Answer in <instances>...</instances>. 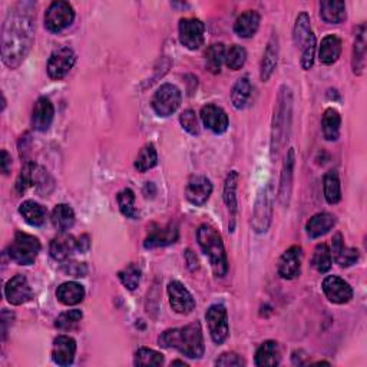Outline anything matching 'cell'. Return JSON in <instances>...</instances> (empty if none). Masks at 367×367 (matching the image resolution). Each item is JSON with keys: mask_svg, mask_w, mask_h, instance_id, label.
Here are the masks:
<instances>
[{"mask_svg": "<svg viewBox=\"0 0 367 367\" xmlns=\"http://www.w3.org/2000/svg\"><path fill=\"white\" fill-rule=\"evenodd\" d=\"M252 92H253V86L252 82L247 77L240 78L236 85L232 86L231 91V102L236 109H244L248 104L249 98H252Z\"/></svg>", "mask_w": 367, "mask_h": 367, "instance_id": "cell-37", "label": "cell"}, {"mask_svg": "<svg viewBox=\"0 0 367 367\" xmlns=\"http://www.w3.org/2000/svg\"><path fill=\"white\" fill-rule=\"evenodd\" d=\"M293 39H295L296 46L303 52L308 48L316 46V36L312 31L310 16L307 12H301L295 23V31H293Z\"/></svg>", "mask_w": 367, "mask_h": 367, "instance_id": "cell-21", "label": "cell"}, {"mask_svg": "<svg viewBox=\"0 0 367 367\" xmlns=\"http://www.w3.org/2000/svg\"><path fill=\"white\" fill-rule=\"evenodd\" d=\"M188 366L185 362H182V360H174L172 363H171V366Z\"/></svg>", "mask_w": 367, "mask_h": 367, "instance_id": "cell-54", "label": "cell"}, {"mask_svg": "<svg viewBox=\"0 0 367 367\" xmlns=\"http://www.w3.org/2000/svg\"><path fill=\"white\" fill-rule=\"evenodd\" d=\"M35 169L36 165L33 163H26L22 167L16 184H14V189H16L18 195H22L23 193H26L29 187L35 185Z\"/></svg>", "mask_w": 367, "mask_h": 367, "instance_id": "cell-46", "label": "cell"}, {"mask_svg": "<svg viewBox=\"0 0 367 367\" xmlns=\"http://www.w3.org/2000/svg\"><path fill=\"white\" fill-rule=\"evenodd\" d=\"M75 252H78L77 239L66 232H61L59 236L51 241L49 245V253L56 261H66Z\"/></svg>", "mask_w": 367, "mask_h": 367, "instance_id": "cell-24", "label": "cell"}, {"mask_svg": "<svg viewBox=\"0 0 367 367\" xmlns=\"http://www.w3.org/2000/svg\"><path fill=\"white\" fill-rule=\"evenodd\" d=\"M247 61V51L240 45H231L228 49H226V57L224 64L231 70H240Z\"/></svg>", "mask_w": 367, "mask_h": 367, "instance_id": "cell-45", "label": "cell"}, {"mask_svg": "<svg viewBox=\"0 0 367 367\" xmlns=\"http://www.w3.org/2000/svg\"><path fill=\"white\" fill-rule=\"evenodd\" d=\"M77 62V55L70 48L62 46L52 52L48 59V75L52 81L64 79Z\"/></svg>", "mask_w": 367, "mask_h": 367, "instance_id": "cell-10", "label": "cell"}, {"mask_svg": "<svg viewBox=\"0 0 367 367\" xmlns=\"http://www.w3.org/2000/svg\"><path fill=\"white\" fill-rule=\"evenodd\" d=\"M280 347L274 340H267L260 344L256 351L254 363L258 367H274L280 364Z\"/></svg>", "mask_w": 367, "mask_h": 367, "instance_id": "cell-31", "label": "cell"}, {"mask_svg": "<svg viewBox=\"0 0 367 367\" xmlns=\"http://www.w3.org/2000/svg\"><path fill=\"white\" fill-rule=\"evenodd\" d=\"M5 297L12 305H22L31 301L33 297V291L29 284L27 278L23 274L12 277L5 286Z\"/></svg>", "mask_w": 367, "mask_h": 367, "instance_id": "cell-15", "label": "cell"}, {"mask_svg": "<svg viewBox=\"0 0 367 367\" xmlns=\"http://www.w3.org/2000/svg\"><path fill=\"white\" fill-rule=\"evenodd\" d=\"M340 126H342V116L333 108H329L325 111L321 116V129L323 135H325L326 141H337L340 137Z\"/></svg>", "mask_w": 367, "mask_h": 367, "instance_id": "cell-35", "label": "cell"}, {"mask_svg": "<svg viewBox=\"0 0 367 367\" xmlns=\"http://www.w3.org/2000/svg\"><path fill=\"white\" fill-rule=\"evenodd\" d=\"M214 364L223 367H241L245 366V360L240 355L234 353V351H228V353H223L219 356Z\"/></svg>", "mask_w": 367, "mask_h": 367, "instance_id": "cell-50", "label": "cell"}, {"mask_svg": "<svg viewBox=\"0 0 367 367\" xmlns=\"http://www.w3.org/2000/svg\"><path fill=\"white\" fill-rule=\"evenodd\" d=\"M323 191H325V198L330 205H336L342 201L340 180L336 171H329L325 175V178H323Z\"/></svg>", "mask_w": 367, "mask_h": 367, "instance_id": "cell-38", "label": "cell"}, {"mask_svg": "<svg viewBox=\"0 0 367 367\" xmlns=\"http://www.w3.org/2000/svg\"><path fill=\"white\" fill-rule=\"evenodd\" d=\"M182 95L177 86L172 83L161 85L152 98V109L161 118H167L178 111L181 107Z\"/></svg>", "mask_w": 367, "mask_h": 367, "instance_id": "cell-7", "label": "cell"}, {"mask_svg": "<svg viewBox=\"0 0 367 367\" xmlns=\"http://www.w3.org/2000/svg\"><path fill=\"white\" fill-rule=\"evenodd\" d=\"M185 261H187V264H188V267H189L191 271L198 270L200 261H198L197 256L193 252H191V249H187V252H185Z\"/></svg>", "mask_w": 367, "mask_h": 367, "instance_id": "cell-51", "label": "cell"}, {"mask_svg": "<svg viewBox=\"0 0 367 367\" xmlns=\"http://www.w3.org/2000/svg\"><path fill=\"white\" fill-rule=\"evenodd\" d=\"M62 271L68 275L81 278V277H85L87 274V267H86L85 262H77V261L66 260L62 264Z\"/></svg>", "mask_w": 367, "mask_h": 367, "instance_id": "cell-49", "label": "cell"}, {"mask_svg": "<svg viewBox=\"0 0 367 367\" xmlns=\"http://www.w3.org/2000/svg\"><path fill=\"white\" fill-rule=\"evenodd\" d=\"M118 278L125 288H128L129 291H134L138 288L141 282V269L138 264L131 262L118 273Z\"/></svg>", "mask_w": 367, "mask_h": 367, "instance_id": "cell-43", "label": "cell"}, {"mask_svg": "<svg viewBox=\"0 0 367 367\" xmlns=\"http://www.w3.org/2000/svg\"><path fill=\"white\" fill-rule=\"evenodd\" d=\"M278 52H280V46H278V36L277 33H273L271 39L267 43L266 52H264L262 61H261L260 78L262 82H267L271 78L278 62Z\"/></svg>", "mask_w": 367, "mask_h": 367, "instance_id": "cell-27", "label": "cell"}, {"mask_svg": "<svg viewBox=\"0 0 367 367\" xmlns=\"http://www.w3.org/2000/svg\"><path fill=\"white\" fill-rule=\"evenodd\" d=\"M178 33L181 45L189 51H198L205 40V26L197 18H184L180 21Z\"/></svg>", "mask_w": 367, "mask_h": 367, "instance_id": "cell-11", "label": "cell"}, {"mask_svg": "<svg viewBox=\"0 0 367 367\" xmlns=\"http://www.w3.org/2000/svg\"><path fill=\"white\" fill-rule=\"evenodd\" d=\"M273 205H274V188L269 182L264 187L256 200L253 213V228L257 234L267 232L273 219Z\"/></svg>", "mask_w": 367, "mask_h": 367, "instance_id": "cell-6", "label": "cell"}, {"mask_svg": "<svg viewBox=\"0 0 367 367\" xmlns=\"http://www.w3.org/2000/svg\"><path fill=\"white\" fill-rule=\"evenodd\" d=\"M226 57V46L224 43H214L211 45L207 52H205V66L207 69L217 75V73L221 72L223 64Z\"/></svg>", "mask_w": 367, "mask_h": 367, "instance_id": "cell-39", "label": "cell"}, {"mask_svg": "<svg viewBox=\"0 0 367 367\" xmlns=\"http://www.w3.org/2000/svg\"><path fill=\"white\" fill-rule=\"evenodd\" d=\"M237 184H239V172L237 171H231L227 178H226V184H224V193H223V198L224 202L227 205V208L230 211L231 215V230L234 228V223H236V214H237Z\"/></svg>", "mask_w": 367, "mask_h": 367, "instance_id": "cell-32", "label": "cell"}, {"mask_svg": "<svg viewBox=\"0 0 367 367\" xmlns=\"http://www.w3.org/2000/svg\"><path fill=\"white\" fill-rule=\"evenodd\" d=\"M180 239V228L177 223H168L164 227H155L150 231L148 237L144 241V247L152 249L159 247H167L177 243Z\"/></svg>", "mask_w": 367, "mask_h": 367, "instance_id": "cell-17", "label": "cell"}, {"mask_svg": "<svg viewBox=\"0 0 367 367\" xmlns=\"http://www.w3.org/2000/svg\"><path fill=\"white\" fill-rule=\"evenodd\" d=\"M134 364L135 366H152V367L163 366L164 355H161L159 351L148 349V347H141L135 351Z\"/></svg>", "mask_w": 367, "mask_h": 367, "instance_id": "cell-44", "label": "cell"}, {"mask_svg": "<svg viewBox=\"0 0 367 367\" xmlns=\"http://www.w3.org/2000/svg\"><path fill=\"white\" fill-rule=\"evenodd\" d=\"M180 122L181 126L191 135H198L200 134V121L197 118V115L193 109H187L180 115Z\"/></svg>", "mask_w": 367, "mask_h": 367, "instance_id": "cell-48", "label": "cell"}, {"mask_svg": "<svg viewBox=\"0 0 367 367\" xmlns=\"http://www.w3.org/2000/svg\"><path fill=\"white\" fill-rule=\"evenodd\" d=\"M167 293L169 297V305L172 307V310L178 314L187 316L194 312L195 308V299L193 297V295L187 290V287L174 280L168 284L167 287Z\"/></svg>", "mask_w": 367, "mask_h": 367, "instance_id": "cell-12", "label": "cell"}, {"mask_svg": "<svg viewBox=\"0 0 367 367\" xmlns=\"http://www.w3.org/2000/svg\"><path fill=\"white\" fill-rule=\"evenodd\" d=\"M366 25L362 23L356 27L355 43H353V57H351V68L355 75H362L366 66Z\"/></svg>", "mask_w": 367, "mask_h": 367, "instance_id": "cell-29", "label": "cell"}, {"mask_svg": "<svg viewBox=\"0 0 367 367\" xmlns=\"http://www.w3.org/2000/svg\"><path fill=\"white\" fill-rule=\"evenodd\" d=\"M295 164H296V154L295 150L290 148L284 161L282 178H280V188H278V201L283 207H288L291 189H293V177H295Z\"/></svg>", "mask_w": 367, "mask_h": 367, "instance_id": "cell-22", "label": "cell"}, {"mask_svg": "<svg viewBox=\"0 0 367 367\" xmlns=\"http://www.w3.org/2000/svg\"><path fill=\"white\" fill-rule=\"evenodd\" d=\"M211 194L213 184L207 177H204V175H193L188 180L185 187V197L195 207H201V205L207 202Z\"/></svg>", "mask_w": 367, "mask_h": 367, "instance_id": "cell-16", "label": "cell"}, {"mask_svg": "<svg viewBox=\"0 0 367 367\" xmlns=\"http://www.w3.org/2000/svg\"><path fill=\"white\" fill-rule=\"evenodd\" d=\"M198 245L208 257L211 269L217 277H224L228 273V260L221 234L213 226L202 224L197 231Z\"/></svg>", "mask_w": 367, "mask_h": 367, "instance_id": "cell-4", "label": "cell"}, {"mask_svg": "<svg viewBox=\"0 0 367 367\" xmlns=\"http://www.w3.org/2000/svg\"><path fill=\"white\" fill-rule=\"evenodd\" d=\"M116 202L122 215L131 219H137L139 217L137 208H135V193L131 188H124L116 195Z\"/></svg>", "mask_w": 367, "mask_h": 367, "instance_id": "cell-40", "label": "cell"}, {"mask_svg": "<svg viewBox=\"0 0 367 367\" xmlns=\"http://www.w3.org/2000/svg\"><path fill=\"white\" fill-rule=\"evenodd\" d=\"M82 317H83L82 312L78 310V308H73V310H68V312L57 316V318L55 321V327L57 330H62V331L73 330L79 325Z\"/></svg>", "mask_w": 367, "mask_h": 367, "instance_id": "cell-47", "label": "cell"}, {"mask_svg": "<svg viewBox=\"0 0 367 367\" xmlns=\"http://www.w3.org/2000/svg\"><path fill=\"white\" fill-rule=\"evenodd\" d=\"M55 118V108L52 100L46 96H40L32 111V128L38 132H46Z\"/></svg>", "mask_w": 367, "mask_h": 367, "instance_id": "cell-20", "label": "cell"}, {"mask_svg": "<svg viewBox=\"0 0 367 367\" xmlns=\"http://www.w3.org/2000/svg\"><path fill=\"white\" fill-rule=\"evenodd\" d=\"M210 336L215 344H223L230 334L228 313L223 304H213L205 313Z\"/></svg>", "mask_w": 367, "mask_h": 367, "instance_id": "cell-9", "label": "cell"}, {"mask_svg": "<svg viewBox=\"0 0 367 367\" xmlns=\"http://www.w3.org/2000/svg\"><path fill=\"white\" fill-rule=\"evenodd\" d=\"M312 264L320 274L330 271L331 264H333V257H331V249L329 248L327 244L321 243L314 248Z\"/></svg>", "mask_w": 367, "mask_h": 367, "instance_id": "cell-41", "label": "cell"}, {"mask_svg": "<svg viewBox=\"0 0 367 367\" xmlns=\"http://www.w3.org/2000/svg\"><path fill=\"white\" fill-rule=\"evenodd\" d=\"M331 257L334 261L339 264L340 267H350L359 261V249L353 247H346L343 236L340 232H337L331 241Z\"/></svg>", "mask_w": 367, "mask_h": 367, "instance_id": "cell-23", "label": "cell"}, {"mask_svg": "<svg viewBox=\"0 0 367 367\" xmlns=\"http://www.w3.org/2000/svg\"><path fill=\"white\" fill-rule=\"evenodd\" d=\"M293 94L288 86L283 85L278 91L277 104L274 109L273 128H271V158L277 159L280 155L286 141H288V132L291 126Z\"/></svg>", "mask_w": 367, "mask_h": 367, "instance_id": "cell-3", "label": "cell"}, {"mask_svg": "<svg viewBox=\"0 0 367 367\" xmlns=\"http://www.w3.org/2000/svg\"><path fill=\"white\" fill-rule=\"evenodd\" d=\"M52 226L59 232H68L75 224V213L68 204H57L51 217Z\"/></svg>", "mask_w": 367, "mask_h": 367, "instance_id": "cell-36", "label": "cell"}, {"mask_svg": "<svg viewBox=\"0 0 367 367\" xmlns=\"http://www.w3.org/2000/svg\"><path fill=\"white\" fill-rule=\"evenodd\" d=\"M12 169V157L6 150H2V172L5 175H9Z\"/></svg>", "mask_w": 367, "mask_h": 367, "instance_id": "cell-53", "label": "cell"}, {"mask_svg": "<svg viewBox=\"0 0 367 367\" xmlns=\"http://www.w3.org/2000/svg\"><path fill=\"white\" fill-rule=\"evenodd\" d=\"M77 247H78V252L86 253L87 249L91 248V239H90V236H86V234H83V236H81L79 239H77Z\"/></svg>", "mask_w": 367, "mask_h": 367, "instance_id": "cell-52", "label": "cell"}, {"mask_svg": "<svg viewBox=\"0 0 367 367\" xmlns=\"http://www.w3.org/2000/svg\"><path fill=\"white\" fill-rule=\"evenodd\" d=\"M320 18L329 25H340L346 21V3L340 0H323L320 2Z\"/></svg>", "mask_w": 367, "mask_h": 367, "instance_id": "cell-30", "label": "cell"}, {"mask_svg": "<svg viewBox=\"0 0 367 367\" xmlns=\"http://www.w3.org/2000/svg\"><path fill=\"white\" fill-rule=\"evenodd\" d=\"M19 213L23 217L25 221L32 227H40L46 221V215H48L46 208L33 200L23 201L19 207Z\"/></svg>", "mask_w": 367, "mask_h": 367, "instance_id": "cell-33", "label": "cell"}, {"mask_svg": "<svg viewBox=\"0 0 367 367\" xmlns=\"http://www.w3.org/2000/svg\"><path fill=\"white\" fill-rule=\"evenodd\" d=\"M321 288L327 300L334 304H346L353 299V288L346 280L337 275H327L323 280Z\"/></svg>", "mask_w": 367, "mask_h": 367, "instance_id": "cell-13", "label": "cell"}, {"mask_svg": "<svg viewBox=\"0 0 367 367\" xmlns=\"http://www.w3.org/2000/svg\"><path fill=\"white\" fill-rule=\"evenodd\" d=\"M336 226V217L330 213H318L308 219L305 224L307 236L310 239H318L326 234Z\"/></svg>", "mask_w": 367, "mask_h": 367, "instance_id": "cell-28", "label": "cell"}, {"mask_svg": "<svg viewBox=\"0 0 367 367\" xmlns=\"http://www.w3.org/2000/svg\"><path fill=\"white\" fill-rule=\"evenodd\" d=\"M75 21V9L69 2H53L45 13V27L51 33H61Z\"/></svg>", "mask_w": 367, "mask_h": 367, "instance_id": "cell-8", "label": "cell"}, {"mask_svg": "<svg viewBox=\"0 0 367 367\" xmlns=\"http://www.w3.org/2000/svg\"><path fill=\"white\" fill-rule=\"evenodd\" d=\"M77 342L70 336L61 334L53 340L52 359L57 366H69L75 360Z\"/></svg>", "mask_w": 367, "mask_h": 367, "instance_id": "cell-19", "label": "cell"}, {"mask_svg": "<svg viewBox=\"0 0 367 367\" xmlns=\"http://www.w3.org/2000/svg\"><path fill=\"white\" fill-rule=\"evenodd\" d=\"M161 347L177 350L189 359H201L204 356V334L201 323L195 321L184 327L165 330L158 337Z\"/></svg>", "mask_w": 367, "mask_h": 367, "instance_id": "cell-2", "label": "cell"}, {"mask_svg": "<svg viewBox=\"0 0 367 367\" xmlns=\"http://www.w3.org/2000/svg\"><path fill=\"white\" fill-rule=\"evenodd\" d=\"M40 241L31 234L16 231L14 239L8 247V254L12 261L19 266H32L40 253Z\"/></svg>", "mask_w": 367, "mask_h": 367, "instance_id": "cell-5", "label": "cell"}, {"mask_svg": "<svg viewBox=\"0 0 367 367\" xmlns=\"http://www.w3.org/2000/svg\"><path fill=\"white\" fill-rule=\"evenodd\" d=\"M303 262V249L300 245H293L283 253L278 260V275L284 280H295L301 273Z\"/></svg>", "mask_w": 367, "mask_h": 367, "instance_id": "cell-14", "label": "cell"}, {"mask_svg": "<svg viewBox=\"0 0 367 367\" xmlns=\"http://www.w3.org/2000/svg\"><path fill=\"white\" fill-rule=\"evenodd\" d=\"M260 22H261V18H260L258 12L245 10L237 18L236 23H234V32H236V35L243 38V39H249L257 33L258 27H260Z\"/></svg>", "mask_w": 367, "mask_h": 367, "instance_id": "cell-26", "label": "cell"}, {"mask_svg": "<svg viewBox=\"0 0 367 367\" xmlns=\"http://www.w3.org/2000/svg\"><path fill=\"white\" fill-rule=\"evenodd\" d=\"M343 42L337 35H327L323 38L318 49V59L323 65H333L342 55Z\"/></svg>", "mask_w": 367, "mask_h": 367, "instance_id": "cell-25", "label": "cell"}, {"mask_svg": "<svg viewBox=\"0 0 367 367\" xmlns=\"http://www.w3.org/2000/svg\"><path fill=\"white\" fill-rule=\"evenodd\" d=\"M33 3L21 2L13 5L2 26V61L16 69L26 59L35 40Z\"/></svg>", "mask_w": 367, "mask_h": 367, "instance_id": "cell-1", "label": "cell"}, {"mask_svg": "<svg viewBox=\"0 0 367 367\" xmlns=\"http://www.w3.org/2000/svg\"><path fill=\"white\" fill-rule=\"evenodd\" d=\"M200 116L204 126L217 135L224 134L228 129V115L221 107H217L214 104L204 105L201 108Z\"/></svg>", "mask_w": 367, "mask_h": 367, "instance_id": "cell-18", "label": "cell"}, {"mask_svg": "<svg viewBox=\"0 0 367 367\" xmlns=\"http://www.w3.org/2000/svg\"><path fill=\"white\" fill-rule=\"evenodd\" d=\"M157 164H158V152L155 150V146L154 144H146L135 159V168L139 172H146L152 169Z\"/></svg>", "mask_w": 367, "mask_h": 367, "instance_id": "cell-42", "label": "cell"}, {"mask_svg": "<svg viewBox=\"0 0 367 367\" xmlns=\"http://www.w3.org/2000/svg\"><path fill=\"white\" fill-rule=\"evenodd\" d=\"M56 299L64 305H77L85 299V288L77 282H66L57 287Z\"/></svg>", "mask_w": 367, "mask_h": 367, "instance_id": "cell-34", "label": "cell"}]
</instances>
